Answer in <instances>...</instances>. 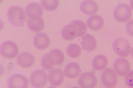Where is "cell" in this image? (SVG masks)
<instances>
[{
  "instance_id": "1",
  "label": "cell",
  "mask_w": 133,
  "mask_h": 88,
  "mask_svg": "<svg viewBox=\"0 0 133 88\" xmlns=\"http://www.w3.org/2000/svg\"><path fill=\"white\" fill-rule=\"evenodd\" d=\"M8 18L10 23L17 27H23L26 20V16L24 10L18 6L10 8L8 12Z\"/></svg>"
},
{
  "instance_id": "2",
  "label": "cell",
  "mask_w": 133,
  "mask_h": 88,
  "mask_svg": "<svg viewBox=\"0 0 133 88\" xmlns=\"http://www.w3.org/2000/svg\"><path fill=\"white\" fill-rule=\"evenodd\" d=\"M114 50L118 56L127 57L131 53V47L128 41L123 38H118L115 40L112 45Z\"/></svg>"
},
{
  "instance_id": "3",
  "label": "cell",
  "mask_w": 133,
  "mask_h": 88,
  "mask_svg": "<svg viewBox=\"0 0 133 88\" xmlns=\"http://www.w3.org/2000/svg\"><path fill=\"white\" fill-rule=\"evenodd\" d=\"M132 11L129 5L121 4L116 6L114 12V16L116 21L120 23H125L131 17Z\"/></svg>"
},
{
  "instance_id": "4",
  "label": "cell",
  "mask_w": 133,
  "mask_h": 88,
  "mask_svg": "<svg viewBox=\"0 0 133 88\" xmlns=\"http://www.w3.org/2000/svg\"><path fill=\"white\" fill-rule=\"evenodd\" d=\"M30 80L32 86L36 88H41L45 86L48 81V76L42 70H36L30 76Z\"/></svg>"
},
{
  "instance_id": "5",
  "label": "cell",
  "mask_w": 133,
  "mask_h": 88,
  "mask_svg": "<svg viewBox=\"0 0 133 88\" xmlns=\"http://www.w3.org/2000/svg\"><path fill=\"white\" fill-rule=\"evenodd\" d=\"M18 45L12 41H6L1 45V54L3 56L6 58H15L18 55Z\"/></svg>"
},
{
  "instance_id": "6",
  "label": "cell",
  "mask_w": 133,
  "mask_h": 88,
  "mask_svg": "<svg viewBox=\"0 0 133 88\" xmlns=\"http://www.w3.org/2000/svg\"><path fill=\"white\" fill-rule=\"evenodd\" d=\"M101 79L102 83L107 88L114 87L117 83V76L112 68L106 69L102 72Z\"/></svg>"
},
{
  "instance_id": "7",
  "label": "cell",
  "mask_w": 133,
  "mask_h": 88,
  "mask_svg": "<svg viewBox=\"0 0 133 88\" xmlns=\"http://www.w3.org/2000/svg\"><path fill=\"white\" fill-rule=\"evenodd\" d=\"M78 83L82 88H94L97 84V79L95 74L91 72L83 73L78 79Z\"/></svg>"
},
{
  "instance_id": "8",
  "label": "cell",
  "mask_w": 133,
  "mask_h": 88,
  "mask_svg": "<svg viewBox=\"0 0 133 88\" xmlns=\"http://www.w3.org/2000/svg\"><path fill=\"white\" fill-rule=\"evenodd\" d=\"M8 83L9 88H28L29 82L26 77L17 74L11 76L8 79Z\"/></svg>"
},
{
  "instance_id": "9",
  "label": "cell",
  "mask_w": 133,
  "mask_h": 88,
  "mask_svg": "<svg viewBox=\"0 0 133 88\" xmlns=\"http://www.w3.org/2000/svg\"><path fill=\"white\" fill-rule=\"evenodd\" d=\"M113 68L117 75L124 76L129 72L131 67L128 60L123 58H119L114 63Z\"/></svg>"
},
{
  "instance_id": "10",
  "label": "cell",
  "mask_w": 133,
  "mask_h": 88,
  "mask_svg": "<svg viewBox=\"0 0 133 88\" xmlns=\"http://www.w3.org/2000/svg\"><path fill=\"white\" fill-rule=\"evenodd\" d=\"M64 78V74L60 68H54L49 73V81L52 86L56 87L60 86L63 83Z\"/></svg>"
},
{
  "instance_id": "11",
  "label": "cell",
  "mask_w": 133,
  "mask_h": 88,
  "mask_svg": "<svg viewBox=\"0 0 133 88\" xmlns=\"http://www.w3.org/2000/svg\"><path fill=\"white\" fill-rule=\"evenodd\" d=\"M26 11L27 15L30 18H41L43 13V9L40 5L35 2L28 5Z\"/></svg>"
},
{
  "instance_id": "12",
  "label": "cell",
  "mask_w": 133,
  "mask_h": 88,
  "mask_svg": "<svg viewBox=\"0 0 133 88\" xmlns=\"http://www.w3.org/2000/svg\"><path fill=\"white\" fill-rule=\"evenodd\" d=\"M35 57L29 52H23L19 55L17 58L18 64L22 67L29 68L34 65Z\"/></svg>"
},
{
  "instance_id": "13",
  "label": "cell",
  "mask_w": 133,
  "mask_h": 88,
  "mask_svg": "<svg viewBox=\"0 0 133 88\" xmlns=\"http://www.w3.org/2000/svg\"><path fill=\"white\" fill-rule=\"evenodd\" d=\"M50 43L48 36L43 33H38L34 38V45L35 47L40 50L48 48Z\"/></svg>"
},
{
  "instance_id": "14",
  "label": "cell",
  "mask_w": 133,
  "mask_h": 88,
  "mask_svg": "<svg viewBox=\"0 0 133 88\" xmlns=\"http://www.w3.org/2000/svg\"><path fill=\"white\" fill-rule=\"evenodd\" d=\"M104 19L101 16L95 15L90 16L87 21L88 26L90 29L95 31L101 30L104 26Z\"/></svg>"
},
{
  "instance_id": "15",
  "label": "cell",
  "mask_w": 133,
  "mask_h": 88,
  "mask_svg": "<svg viewBox=\"0 0 133 88\" xmlns=\"http://www.w3.org/2000/svg\"><path fill=\"white\" fill-rule=\"evenodd\" d=\"M99 9L97 4L91 1H85L83 2L80 5L81 11L87 15L95 14L98 12Z\"/></svg>"
},
{
  "instance_id": "16",
  "label": "cell",
  "mask_w": 133,
  "mask_h": 88,
  "mask_svg": "<svg viewBox=\"0 0 133 88\" xmlns=\"http://www.w3.org/2000/svg\"><path fill=\"white\" fill-rule=\"evenodd\" d=\"M81 70L78 64L76 62H71L66 65L64 70L65 75L70 79H74L78 77Z\"/></svg>"
},
{
  "instance_id": "17",
  "label": "cell",
  "mask_w": 133,
  "mask_h": 88,
  "mask_svg": "<svg viewBox=\"0 0 133 88\" xmlns=\"http://www.w3.org/2000/svg\"><path fill=\"white\" fill-rule=\"evenodd\" d=\"M81 43L83 48L89 52L93 51L96 48L97 41L95 37L90 34H87L82 38Z\"/></svg>"
},
{
  "instance_id": "18",
  "label": "cell",
  "mask_w": 133,
  "mask_h": 88,
  "mask_svg": "<svg viewBox=\"0 0 133 88\" xmlns=\"http://www.w3.org/2000/svg\"><path fill=\"white\" fill-rule=\"evenodd\" d=\"M28 26L29 29L35 32H38L44 29L45 24L42 18H30L28 19Z\"/></svg>"
},
{
  "instance_id": "19",
  "label": "cell",
  "mask_w": 133,
  "mask_h": 88,
  "mask_svg": "<svg viewBox=\"0 0 133 88\" xmlns=\"http://www.w3.org/2000/svg\"><path fill=\"white\" fill-rule=\"evenodd\" d=\"M71 24L76 37H81L86 33L87 27L84 22L80 20H75L72 22Z\"/></svg>"
},
{
  "instance_id": "20",
  "label": "cell",
  "mask_w": 133,
  "mask_h": 88,
  "mask_svg": "<svg viewBox=\"0 0 133 88\" xmlns=\"http://www.w3.org/2000/svg\"><path fill=\"white\" fill-rule=\"evenodd\" d=\"M108 63V60L106 56L103 55H99L94 58L92 65L94 69L101 71L107 67Z\"/></svg>"
},
{
  "instance_id": "21",
  "label": "cell",
  "mask_w": 133,
  "mask_h": 88,
  "mask_svg": "<svg viewBox=\"0 0 133 88\" xmlns=\"http://www.w3.org/2000/svg\"><path fill=\"white\" fill-rule=\"evenodd\" d=\"M42 67L46 71L51 70L56 65L54 60L49 53L44 55L41 59Z\"/></svg>"
},
{
  "instance_id": "22",
  "label": "cell",
  "mask_w": 133,
  "mask_h": 88,
  "mask_svg": "<svg viewBox=\"0 0 133 88\" xmlns=\"http://www.w3.org/2000/svg\"><path fill=\"white\" fill-rule=\"evenodd\" d=\"M66 52L71 58H76L81 55L82 49L80 46L76 43H72L69 45L66 48Z\"/></svg>"
},
{
  "instance_id": "23",
  "label": "cell",
  "mask_w": 133,
  "mask_h": 88,
  "mask_svg": "<svg viewBox=\"0 0 133 88\" xmlns=\"http://www.w3.org/2000/svg\"><path fill=\"white\" fill-rule=\"evenodd\" d=\"M61 34L63 39L68 41L72 40L76 37L71 24L66 25L63 27Z\"/></svg>"
},
{
  "instance_id": "24",
  "label": "cell",
  "mask_w": 133,
  "mask_h": 88,
  "mask_svg": "<svg viewBox=\"0 0 133 88\" xmlns=\"http://www.w3.org/2000/svg\"><path fill=\"white\" fill-rule=\"evenodd\" d=\"M49 53L53 58L56 65L61 64L64 60V54L63 52L59 49H52Z\"/></svg>"
},
{
  "instance_id": "25",
  "label": "cell",
  "mask_w": 133,
  "mask_h": 88,
  "mask_svg": "<svg viewBox=\"0 0 133 88\" xmlns=\"http://www.w3.org/2000/svg\"><path fill=\"white\" fill-rule=\"evenodd\" d=\"M42 5L45 10L52 11L57 9L59 5V1H42Z\"/></svg>"
},
{
  "instance_id": "26",
  "label": "cell",
  "mask_w": 133,
  "mask_h": 88,
  "mask_svg": "<svg viewBox=\"0 0 133 88\" xmlns=\"http://www.w3.org/2000/svg\"><path fill=\"white\" fill-rule=\"evenodd\" d=\"M125 81L127 86L128 87H133V70L129 71L125 77Z\"/></svg>"
},
{
  "instance_id": "27",
  "label": "cell",
  "mask_w": 133,
  "mask_h": 88,
  "mask_svg": "<svg viewBox=\"0 0 133 88\" xmlns=\"http://www.w3.org/2000/svg\"><path fill=\"white\" fill-rule=\"evenodd\" d=\"M126 31L127 34L133 37V20H130L127 23Z\"/></svg>"
},
{
  "instance_id": "28",
  "label": "cell",
  "mask_w": 133,
  "mask_h": 88,
  "mask_svg": "<svg viewBox=\"0 0 133 88\" xmlns=\"http://www.w3.org/2000/svg\"><path fill=\"white\" fill-rule=\"evenodd\" d=\"M130 7L133 10V1H131L130 2Z\"/></svg>"
},
{
  "instance_id": "29",
  "label": "cell",
  "mask_w": 133,
  "mask_h": 88,
  "mask_svg": "<svg viewBox=\"0 0 133 88\" xmlns=\"http://www.w3.org/2000/svg\"><path fill=\"white\" fill-rule=\"evenodd\" d=\"M131 54H132V57L133 58V47L132 48V49Z\"/></svg>"
},
{
  "instance_id": "30",
  "label": "cell",
  "mask_w": 133,
  "mask_h": 88,
  "mask_svg": "<svg viewBox=\"0 0 133 88\" xmlns=\"http://www.w3.org/2000/svg\"><path fill=\"white\" fill-rule=\"evenodd\" d=\"M71 88H79L78 87H71Z\"/></svg>"
},
{
  "instance_id": "31",
  "label": "cell",
  "mask_w": 133,
  "mask_h": 88,
  "mask_svg": "<svg viewBox=\"0 0 133 88\" xmlns=\"http://www.w3.org/2000/svg\"><path fill=\"white\" fill-rule=\"evenodd\" d=\"M48 88H55L54 87H49Z\"/></svg>"
}]
</instances>
